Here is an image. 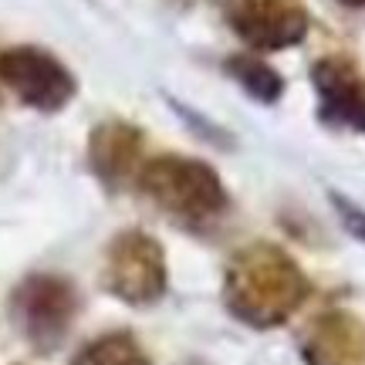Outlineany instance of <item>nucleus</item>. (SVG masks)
I'll return each mask as SVG.
<instances>
[{"label": "nucleus", "mask_w": 365, "mask_h": 365, "mask_svg": "<svg viewBox=\"0 0 365 365\" xmlns=\"http://www.w3.org/2000/svg\"><path fill=\"white\" fill-rule=\"evenodd\" d=\"M312 298V281L277 244L254 240L240 247L223 274V304L250 328H277Z\"/></svg>", "instance_id": "1"}, {"label": "nucleus", "mask_w": 365, "mask_h": 365, "mask_svg": "<svg viewBox=\"0 0 365 365\" xmlns=\"http://www.w3.org/2000/svg\"><path fill=\"white\" fill-rule=\"evenodd\" d=\"M135 190L166 220L190 234H213L230 213V193L220 173L203 159L173 156V153L145 159Z\"/></svg>", "instance_id": "2"}, {"label": "nucleus", "mask_w": 365, "mask_h": 365, "mask_svg": "<svg viewBox=\"0 0 365 365\" xmlns=\"http://www.w3.org/2000/svg\"><path fill=\"white\" fill-rule=\"evenodd\" d=\"M81 298L75 281L61 274H27L11 294V318L24 341L41 355L61 349L78 322Z\"/></svg>", "instance_id": "3"}, {"label": "nucleus", "mask_w": 365, "mask_h": 365, "mask_svg": "<svg viewBox=\"0 0 365 365\" xmlns=\"http://www.w3.org/2000/svg\"><path fill=\"white\" fill-rule=\"evenodd\" d=\"M102 284L112 298L125 301L132 308L156 304L166 294V284H170L163 244L145 230H135V227L115 234L105 247Z\"/></svg>", "instance_id": "4"}, {"label": "nucleus", "mask_w": 365, "mask_h": 365, "mask_svg": "<svg viewBox=\"0 0 365 365\" xmlns=\"http://www.w3.org/2000/svg\"><path fill=\"white\" fill-rule=\"evenodd\" d=\"M0 81H4V88L17 95V102H24L27 108L44 112V115L61 112L78 91L75 75L51 51L34 48V44L0 51Z\"/></svg>", "instance_id": "5"}, {"label": "nucleus", "mask_w": 365, "mask_h": 365, "mask_svg": "<svg viewBox=\"0 0 365 365\" xmlns=\"http://www.w3.org/2000/svg\"><path fill=\"white\" fill-rule=\"evenodd\" d=\"M223 21L250 51H284L308 38L312 14L304 0H223Z\"/></svg>", "instance_id": "6"}, {"label": "nucleus", "mask_w": 365, "mask_h": 365, "mask_svg": "<svg viewBox=\"0 0 365 365\" xmlns=\"http://www.w3.org/2000/svg\"><path fill=\"white\" fill-rule=\"evenodd\" d=\"M318 118L331 129L365 135V71L349 54H325L312 65Z\"/></svg>", "instance_id": "7"}, {"label": "nucleus", "mask_w": 365, "mask_h": 365, "mask_svg": "<svg viewBox=\"0 0 365 365\" xmlns=\"http://www.w3.org/2000/svg\"><path fill=\"white\" fill-rule=\"evenodd\" d=\"M88 166L108 190H135L145 166V135L125 118H105L88 135Z\"/></svg>", "instance_id": "8"}, {"label": "nucleus", "mask_w": 365, "mask_h": 365, "mask_svg": "<svg viewBox=\"0 0 365 365\" xmlns=\"http://www.w3.org/2000/svg\"><path fill=\"white\" fill-rule=\"evenodd\" d=\"M304 365H365V322L349 308L314 314L301 331Z\"/></svg>", "instance_id": "9"}, {"label": "nucleus", "mask_w": 365, "mask_h": 365, "mask_svg": "<svg viewBox=\"0 0 365 365\" xmlns=\"http://www.w3.org/2000/svg\"><path fill=\"white\" fill-rule=\"evenodd\" d=\"M71 365H153V359L132 331H108L88 341Z\"/></svg>", "instance_id": "10"}, {"label": "nucleus", "mask_w": 365, "mask_h": 365, "mask_svg": "<svg viewBox=\"0 0 365 365\" xmlns=\"http://www.w3.org/2000/svg\"><path fill=\"white\" fill-rule=\"evenodd\" d=\"M227 75L234 81H240V88L247 91L250 98L257 102H277L284 91V78L274 71L267 61H261L257 54H234L227 58Z\"/></svg>", "instance_id": "11"}, {"label": "nucleus", "mask_w": 365, "mask_h": 365, "mask_svg": "<svg viewBox=\"0 0 365 365\" xmlns=\"http://www.w3.org/2000/svg\"><path fill=\"white\" fill-rule=\"evenodd\" d=\"M331 203H335V210H339L341 223H345L359 240H365V210L359 207V203H352L349 196H339V193H331Z\"/></svg>", "instance_id": "12"}, {"label": "nucleus", "mask_w": 365, "mask_h": 365, "mask_svg": "<svg viewBox=\"0 0 365 365\" xmlns=\"http://www.w3.org/2000/svg\"><path fill=\"white\" fill-rule=\"evenodd\" d=\"M341 7H352V11H365V0H339Z\"/></svg>", "instance_id": "13"}, {"label": "nucleus", "mask_w": 365, "mask_h": 365, "mask_svg": "<svg viewBox=\"0 0 365 365\" xmlns=\"http://www.w3.org/2000/svg\"><path fill=\"white\" fill-rule=\"evenodd\" d=\"M0 102H4V81H0Z\"/></svg>", "instance_id": "14"}]
</instances>
